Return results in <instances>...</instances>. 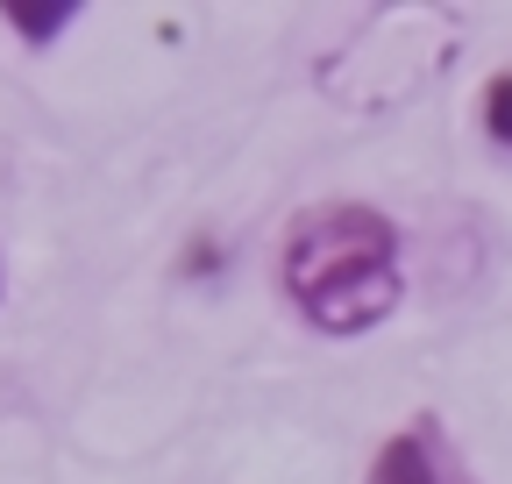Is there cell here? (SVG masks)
<instances>
[{
	"instance_id": "4",
	"label": "cell",
	"mask_w": 512,
	"mask_h": 484,
	"mask_svg": "<svg viewBox=\"0 0 512 484\" xmlns=\"http://www.w3.org/2000/svg\"><path fill=\"white\" fill-rule=\"evenodd\" d=\"M0 22H8L29 50H50L64 29L79 22V8H72V0H0Z\"/></svg>"
},
{
	"instance_id": "1",
	"label": "cell",
	"mask_w": 512,
	"mask_h": 484,
	"mask_svg": "<svg viewBox=\"0 0 512 484\" xmlns=\"http://www.w3.org/2000/svg\"><path fill=\"white\" fill-rule=\"evenodd\" d=\"M278 292L313 335H370L406 299V242L399 221L370 200H313L285 221L278 242Z\"/></svg>"
},
{
	"instance_id": "3",
	"label": "cell",
	"mask_w": 512,
	"mask_h": 484,
	"mask_svg": "<svg viewBox=\"0 0 512 484\" xmlns=\"http://www.w3.org/2000/svg\"><path fill=\"white\" fill-rule=\"evenodd\" d=\"M363 484H477V470L463 463V449L448 442V428L434 413H413L399 435H384L370 449Z\"/></svg>"
},
{
	"instance_id": "2",
	"label": "cell",
	"mask_w": 512,
	"mask_h": 484,
	"mask_svg": "<svg viewBox=\"0 0 512 484\" xmlns=\"http://www.w3.org/2000/svg\"><path fill=\"white\" fill-rule=\"evenodd\" d=\"M456 43H463V29L434 8H377L320 57L313 79L349 114H384V107H406L456 57Z\"/></svg>"
},
{
	"instance_id": "5",
	"label": "cell",
	"mask_w": 512,
	"mask_h": 484,
	"mask_svg": "<svg viewBox=\"0 0 512 484\" xmlns=\"http://www.w3.org/2000/svg\"><path fill=\"white\" fill-rule=\"evenodd\" d=\"M477 121H484L491 150H512V72L484 79V93H477Z\"/></svg>"
},
{
	"instance_id": "6",
	"label": "cell",
	"mask_w": 512,
	"mask_h": 484,
	"mask_svg": "<svg viewBox=\"0 0 512 484\" xmlns=\"http://www.w3.org/2000/svg\"><path fill=\"white\" fill-rule=\"evenodd\" d=\"M214 271H228V250L214 235H192L185 242V278H214Z\"/></svg>"
}]
</instances>
